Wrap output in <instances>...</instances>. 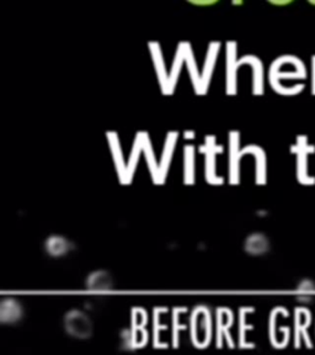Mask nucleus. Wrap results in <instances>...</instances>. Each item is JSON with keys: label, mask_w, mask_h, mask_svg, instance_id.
I'll use <instances>...</instances> for the list:
<instances>
[{"label": "nucleus", "mask_w": 315, "mask_h": 355, "mask_svg": "<svg viewBox=\"0 0 315 355\" xmlns=\"http://www.w3.org/2000/svg\"><path fill=\"white\" fill-rule=\"evenodd\" d=\"M291 152L297 157V180L303 185H314L315 177L310 175L309 160L310 154L315 153L314 144H310L308 136L301 135L297 137V141L291 147Z\"/></svg>", "instance_id": "f257e3e1"}, {"label": "nucleus", "mask_w": 315, "mask_h": 355, "mask_svg": "<svg viewBox=\"0 0 315 355\" xmlns=\"http://www.w3.org/2000/svg\"><path fill=\"white\" fill-rule=\"evenodd\" d=\"M307 77H308L307 67H305L303 61L301 58H298L297 62L294 63L291 71H283L276 62H274L271 67H270V84L272 85V88L277 93H280L285 80L301 79V80L304 82Z\"/></svg>", "instance_id": "f03ea898"}, {"label": "nucleus", "mask_w": 315, "mask_h": 355, "mask_svg": "<svg viewBox=\"0 0 315 355\" xmlns=\"http://www.w3.org/2000/svg\"><path fill=\"white\" fill-rule=\"evenodd\" d=\"M65 328L72 337L85 339L91 336L93 322L88 314L80 310H70L65 316Z\"/></svg>", "instance_id": "7ed1b4c3"}, {"label": "nucleus", "mask_w": 315, "mask_h": 355, "mask_svg": "<svg viewBox=\"0 0 315 355\" xmlns=\"http://www.w3.org/2000/svg\"><path fill=\"white\" fill-rule=\"evenodd\" d=\"M23 308L21 302L14 297H6L0 302V321L4 323H15L21 320Z\"/></svg>", "instance_id": "20e7f679"}, {"label": "nucleus", "mask_w": 315, "mask_h": 355, "mask_svg": "<svg viewBox=\"0 0 315 355\" xmlns=\"http://www.w3.org/2000/svg\"><path fill=\"white\" fill-rule=\"evenodd\" d=\"M112 281L111 275L105 270H95L90 272L85 281V286L89 291L93 292H106V291L111 290Z\"/></svg>", "instance_id": "39448f33"}, {"label": "nucleus", "mask_w": 315, "mask_h": 355, "mask_svg": "<svg viewBox=\"0 0 315 355\" xmlns=\"http://www.w3.org/2000/svg\"><path fill=\"white\" fill-rule=\"evenodd\" d=\"M244 248L249 255H261L266 253L270 249L269 238L263 233H251L246 237Z\"/></svg>", "instance_id": "423d86ee"}, {"label": "nucleus", "mask_w": 315, "mask_h": 355, "mask_svg": "<svg viewBox=\"0 0 315 355\" xmlns=\"http://www.w3.org/2000/svg\"><path fill=\"white\" fill-rule=\"evenodd\" d=\"M45 248L47 253L52 257H62L69 252L70 243L65 237L53 235L47 238Z\"/></svg>", "instance_id": "0eeeda50"}, {"label": "nucleus", "mask_w": 315, "mask_h": 355, "mask_svg": "<svg viewBox=\"0 0 315 355\" xmlns=\"http://www.w3.org/2000/svg\"><path fill=\"white\" fill-rule=\"evenodd\" d=\"M297 291L299 295H302L301 299H303L305 296L312 295L314 292L315 284L309 279H304L298 284Z\"/></svg>", "instance_id": "6e6552de"}, {"label": "nucleus", "mask_w": 315, "mask_h": 355, "mask_svg": "<svg viewBox=\"0 0 315 355\" xmlns=\"http://www.w3.org/2000/svg\"><path fill=\"white\" fill-rule=\"evenodd\" d=\"M312 93L315 95V54L312 56Z\"/></svg>", "instance_id": "1a4fd4ad"}, {"label": "nucleus", "mask_w": 315, "mask_h": 355, "mask_svg": "<svg viewBox=\"0 0 315 355\" xmlns=\"http://www.w3.org/2000/svg\"><path fill=\"white\" fill-rule=\"evenodd\" d=\"M271 3H272V4H276V6H287V4H291L292 1H290V0H288V1H271Z\"/></svg>", "instance_id": "9d476101"}, {"label": "nucleus", "mask_w": 315, "mask_h": 355, "mask_svg": "<svg viewBox=\"0 0 315 355\" xmlns=\"http://www.w3.org/2000/svg\"><path fill=\"white\" fill-rule=\"evenodd\" d=\"M308 3H309V4H312V6H315L314 0H309V1H308Z\"/></svg>", "instance_id": "9b49d317"}]
</instances>
